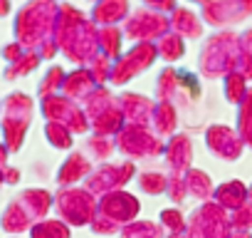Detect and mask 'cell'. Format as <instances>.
<instances>
[{
  "label": "cell",
  "mask_w": 252,
  "mask_h": 238,
  "mask_svg": "<svg viewBox=\"0 0 252 238\" xmlns=\"http://www.w3.org/2000/svg\"><path fill=\"white\" fill-rule=\"evenodd\" d=\"M0 223H3L5 231H23L28 226V213L20 208V203H13V206L5 208L3 221H0Z\"/></svg>",
  "instance_id": "cell-1"
},
{
  "label": "cell",
  "mask_w": 252,
  "mask_h": 238,
  "mask_svg": "<svg viewBox=\"0 0 252 238\" xmlns=\"http://www.w3.org/2000/svg\"><path fill=\"white\" fill-rule=\"evenodd\" d=\"M32 238H67V231L60 223L47 221V223H37L32 228Z\"/></svg>",
  "instance_id": "cell-2"
},
{
  "label": "cell",
  "mask_w": 252,
  "mask_h": 238,
  "mask_svg": "<svg viewBox=\"0 0 252 238\" xmlns=\"http://www.w3.org/2000/svg\"><path fill=\"white\" fill-rule=\"evenodd\" d=\"M3 176H5L8 181H15V179H18V171H15V169H5V171H3Z\"/></svg>",
  "instance_id": "cell-3"
},
{
  "label": "cell",
  "mask_w": 252,
  "mask_h": 238,
  "mask_svg": "<svg viewBox=\"0 0 252 238\" xmlns=\"http://www.w3.org/2000/svg\"><path fill=\"white\" fill-rule=\"evenodd\" d=\"M8 10V0H0V13H5Z\"/></svg>",
  "instance_id": "cell-4"
},
{
  "label": "cell",
  "mask_w": 252,
  "mask_h": 238,
  "mask_svg": "<svg viewBox=\"0 0 252 238\" xmlns=\"http://www.w3.org/2000/svg\"><path fill=\"white\" fill-rule=\"evenodd\" d=\"M3 159H5V147L0 144V161H3Z\"/></svg>",
  "instance_id": "cell-5"
},
{
  "label": "cell",
  "mask_w": 252,
  "mask_h": 238,
  "mask_svg": "<svg viewBox=\"0 0 252 238\" xmlns=\"http://www.w3.org/2000/svg\"><path fill=\"white\" fill-rule=\"evenodd\" d=\"M0 179H3V171H0Z\"/></svg>",
  "instance_id": "cell-6"
}]
</instances>
